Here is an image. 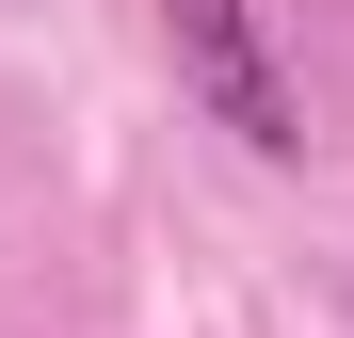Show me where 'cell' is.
<instances>
[{
	"label": "cell",
	"instance_id": "obj_1",
	"mask_svg": "<svg viewBox=\"0 0 354 338\" xmlns=\"http://www.w3.org/2000/svg\"><path fill=\"white\" fill-rule=\"evenodd\" d=\"M161 48H177V81L209 97V129H242L258 161H290V145H306V129H290V81H274L258 0H161Z\"/></svg>",
	"mask_w": 354,
	"mask_h": 338
}]
</instances>
